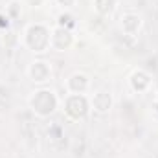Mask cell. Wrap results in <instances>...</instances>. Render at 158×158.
Masks as SVG:
<instances>
[{"label": "cell", "instance_id": "cell-1", "mask_svg": "<svg viewBox=\"0 0 158 158\" xmlns=\"http://www.w3.org/2000/svg\"><path fill=\"white\" fill-rule=\"evenodd\" d=\"M28 105H30L31 112L37 118H50L59 109L61 99L57 98V94L53 90H50V88H39V90L31 92V96L28 98Z\"/></svg>", "mask_w": 158, "mask_h": 158}, {"label": "cell", "instance_id": "cell-2", "mask_svg": "<svg viewBox=\"0 0 158 158\" xmlns=\"http://www.w3.org/2000/svg\"><path fill=\"white\" fill-rule=\"evenodd\" d=\"M50 33H52V30H50L46 24L35 22V24L26 26V30L22 31L20 42H22V46L28 48L30 52H33V53H42V52L50 50Z\"/></svg>", "mask_w": 158, "mask_h": 158}, {"label": "cell", "instance_id": "cell-3", "mask_svg": "<svg viewBox=\"0 0 158 158\" xmlns=\"http://www.w3.org/2000/svg\"><path fill=\"white\" fill-rule=\"evenodd\" d=\"M63 107L72 119H83L90 112V99L86 94H66Z\"/></svg>", "mask_w": 158, "mask_h": 158}, {"label": "cell", "instance_id": "cell-4", "mask_svg": "<svg viewBox=\"0 0 158 158\" xmlns=\"http://www.w3.org/2000/svg\"><path fill=\"white\" fill-rule=\"evenodd\" d=\"M26 74H28V77L31 79L35 85H46V83H50L52 77H53V68H52V64L48 61L35 59V61H31L28 64Z\"/></svg>", "mask_w": 158, "mask_h": 158}, {"label": "cell", "instance_id": "cell-5", "mask_svg": "<svg viewBox=\"0 0 158 158\" xmlns=\"http://www.w3.org/2000/svg\"><path fill=\"white\" fill-rule=\"evenodd\" d=\"M74 46V33L68 28L53 26L50 33V48L55 52H66Z\"/></svg>", "mask_w": 158, "mask_h": 158}, {"label": "cell", "instance_id": "cell-6", "mask_svg": "<svg viewBox=\"0 0 158 158\" xmlns=\"http://www.w3.org/2000/svg\"><path fill=\"white\" fill-rule=\"evenodd\" d=\"M88 99H90V110H94L96 114H101V116L109 114L110 109L114 107V98L107 90H98L92 96H88Z\"/></svg>", "mask_w": 158, "mask_h": 158}, {"label": "cell", "instance_id": "cell-7", "mask_svg": "<svg viewBox=\"0 0 158 158\" xmlns=\"http://www.w3.org/2000/svg\"><path fill=\"white\" fill-rule=\"evenodd\" d=\"M90 77L85 74V72H74L70 77L64 81V90L66 94H86L90 92Z\"/></svg>", "mask_w": 158, "mask_h": 158}, {"label": "cell", "instance_id": "cell-8", "mask_svg": "<svg viewBox=\"0 0 158 158\" xmlns=\"http://www.w3.org/2000/svg\"><path fill=\"white\" fill-rule=\"evenodd\" d=\"M143 26V19L140 13H134V11H127L119 17V28L123 31V35H129V37H134L140 33Z\"/></svg>", "mask_w": 158, "mask_h": 158}, {"label": "cell", "instance_id": "cell-9", "mask_svg": "<svg viewBox=\"0 0 158 158\" xmlns=\"http://www.w3.org/2000/svg\"><path fill=\"white\" fill-rule=\"evenodd\" d=\"M129 86L138 92V94H145L151 90L153 86V77L149 72H145L143 68H136L131 76H129Z\"/></svg>", "mask_w": 158, "mask_h": 158}, {"label": "cell", "instance_id": "cell-10", "mask_svg": "<svg viewBox=\"0 0 158 158\" xmlns=\"http://www.w3.org/2000/svg\"><path fill=\"white\" fill-rule=\"evenodd\" d=\"M92 7L101 17H110L118 9V0H92Z\"/></svg>", "mask_w": 158, "mask_h": 158}, {"label": "cell", "instance_id": "cell-11", "mask_svg": "<svg viewBox=\"0 0 158 158\" xmlns=\"http://www.w3.org/2000/svg\"><path fill=\"white\" fill-rule=\"evenodd\" d=\"M22 4H20V0H11L7 6H6V17L9 19V20H17L19 17H20V13H22V7H20Z\"/></svg>", "mask_w": 158, "mask_h": 158}, {"label": "cell", "instance_id": "cell-12", "mask_svg": "<svg viewBox=\"0 0 158 158\" xmlns=\"http://www.w3.org/2000/svg\"><path fill=\"white\" fill-rule=\"evenodd\" d=\"M57 26H61V28H72V26H74V19H72V15H70L68 11L61 13V15H59V22H57Z\"/></svg>", "mask_w": 158, "mask_h": 158}, {"label": "cell", "instance_id": "cell-13", "mask_svg": "<svg viewBox=\"0 0 158 158\" xmlns=\"http://www.w3.org/2000/svg\"><path fill=\"white\" fill-rule=\"evenodd\" d=\"M55 4H57L59 7H63L64 11H70V9L77 4V0H55Z\"/></svg>", "mask_w": 158, "mask_h": 158}, {"label": "cell", "instance_id": "cell-14", "mask_svg": "<svg viewBox=\"0 0 158 158\" xmlns=\"http://www.w3.org/2000/svg\"><path fill=\"white\" fill-rule=\"evenodd\" d=\"M30 7H40V6H44V2L46 0H24Z\"/></svg>", "mask_w": 158, "mask_h": 158}]
</instances>
